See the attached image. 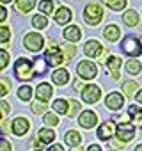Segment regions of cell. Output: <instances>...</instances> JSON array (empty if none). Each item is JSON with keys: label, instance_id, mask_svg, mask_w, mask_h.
Instances as JSON below:
<instances>
[{"label": "cell", "instance_id": "1", "mask_svg": "<svg viewBox=\"0 0 142 151\" xmlns=\"http://www.w3.org/2000/svg\"><path fill=\"white\" fill-rule=\"evenodd\" d=\"M14 75H16V78L20 82H27L30 80L34 75H36V68H34V62L29 60V59H18L14 62Z\"/></svg>", "mask_w": 142, "mask_h": 151}, {"label": "cell", "instance_id": "2", "mask_svg": "<svg viewBox=\"0 0 142 151\" xmlns=\"http://www.w3.org/2000/svg\"><path fill=\"white\" fill-rule=\"evenodd\" d=\"M103 18V7L100 4H89L84 11V20L89 25H96L100 23V20Z\"/></svg>", "mask_w": 142, "mask_h": 151}, {"label": "cell", "instance_id": "3", "mask_svg": "<svg viewBox=\"0 0 142 151\" xmlns=\"http://www.w3.org/2000/svg\"><path fill=\"white\" fill-rule=\"evenodd\" d=\"M23 45H25V48H27V50H30V52H39V50L43 48V45H44V39H43V36H41V34L30 32V34H27V36H25Z\"/></svg>", "mask_w": 142, "mask_h": 151}, {"label": "cell", "instance_id": "4", "mask_svg": "<svg viewBox=\"0 0 142 151\" xmlns=\"http://www.w3.org/2000/svg\"><path fill=\"white\" fill-rule=\"evenodd\" d=\"M77 71H78L80 77L85 78V80H91V78H94L96 75H98V68H96V64L91 62V60H82V62L78 64Z\"/></svg>", "mask_w": 142, "mask_h": 151}, {"label": "cell", "instance_id": "5", "mask_svg": "<svg viewBox=\"0 0 142 151\" xmlns=\"http://www.w3.org/2000/svg\"><path fill=\"white\" fill-rule=\"evenodd\" d=\"M135 135V126L130 123H119L115 126V137L121 139L123 142H130Z\"/></svg>", "mask_w": 142, "mask_h": 151}, {"label": "cell", "instance_id": "6", "mask_svg": "<svg viewBox=\"0 0 142 151\" xmlns=\"http://www.w3.org/2000/svg\"><path fill=\"white\" fill-rule=\"evenodd\" d=\"M123 50H124L128 55L137 57V55H140V52H142V45H140V41H138L137 37L130 36V37H126V39L123 41Z\"/></svg>", "mask_w": 142, "mask_h": 151}, {"label": "cell", "instance_id": "7", "mask_svg": "<svg viewBox=\"0 0 142 151\" xmlns=\"http://www.w3.org/2000/svg\"><path fill=\"white\" fill-rule=\"evenodd\" d=\"M100 94H101V89L94 84H89L82 89V100L85 103H96L100 100Z\"/></svg>", "mask_w": 142, "mask_h": 151}, {"label": "cell", "instance_id": "8", "mask_svg": "<svg viewBox=\"0 0 142 151\" xmlns=\"http://www.w3.org/2000/svg\"><path fill=\"white\" fill-rule=\"evenodd\" d=\"M60 52H62L60 48H55V45H52V48L44 53V60H46V64H50V66H53V68H57L59 64H62L64 55H62Z\"/></svg>", "mask_w": 142, "mask_h": 151}, {"label": "cell", "instance_id": "9", "mask_svg": "<svg viewBox=\"0 0 142 151\" xmlns=\"http://www.w3.org/2000/svg\"><path fill=\"white\" fill-rule=\"evenodd\" d=\"M96 123H98V116L93 110H84L80 114V117H78V124L82 128H93Z\"/></svg>", "mask_w": 142, "mask_h": 151}, {"label": "cell", "instance_id": "10", "mask_svg": "<svg viewBox=\"0 0 142 151\" xmlns=\"http://www.w3.org/2000/svg\"><path fill=\"white\" fill-rule=\"evenodd\" d=\"M84 52H85V55H89V57H101V55H103V46L100 45V41L91 39V41L85 43Z\"/></svg>", "mask_w": 142, "mask_h": 151}, {"label": "cell", "instance_id": "11", "mask_svg": "<svg viewBox=\"0 0 142 151\" xmlns=\"http://www.w3.org/2000/svg\"><path fill=\"white\" fill-rule=\"evenodd\" d=\"M123 103H124V98H123V94H119V93H110V94L105 98V105H107L110 110H119V109L123 107Z\"/></svg>", "mask_w": 142, "mask_h": 151}, {"label": "cell", "instance_id": "12", "mask_svg": "<svg viewBox=\"0 0 142 151\" xmlns=\"http://www.w3.org/2000/svg\"><path fill=\"white\" fill-rule=\"evenodd\" d=\"M11 124H13V133L18 135V137L25 135V133L29 132V128H30V123H29L25 117H18V119H14Z\"/></svg>", "mask_w": 142, "mask_h": 151}, {"label": "cell", "instance_id": "13", "mask_svg": "<svg viewBox=\"0 0 142 151\" xmlns=\"http://www.w3.org/2000/svg\"><path fill=\"white\" fill-rule=\"evenodd\" d=\"M36 96H37V100L39 101H48L50 100V96H52V86L50 84H46V82H43V84H39L37 87H36Z\"/></svg>", "mask_w": 142, "mask_h": 151}, {"label": "cell", "instance_id": "14", "mask_svg": "<svg viewBox=\"0 0 142 151\" xmlns=\"http://www.w3.org/2000/svg\"><path fill=\"white\" fill-rule=\"evenodd\" d=\"M114 123L112 121H107V123H103L101 126H100V130H98V139H101V140H110L112 139V135H114Z\"/></svg>", "mask_w": 142, "mask_h": 151}, {"label": "cell", "instance_id": "15", "mask_svg": "<svg viewBox=\"0 0 142 151\" xmlns=\"http://www.w3.org/2000/svg\"><path fill=\"white\" fill-rule=\"evenodd\" d=\"M52 80H53L57 86L67 84V82H69V73H67V69H66V68H57V69L53 71V75H52Z\"/></svg>", "mask_w": 142, "mask_h": 151}, {"label": "cell", "instance_id": "16", "mask_svg": "<svg viewBox=\"0 0 142 151\" xmlns=\"http://www.w3.org/2000/svg\"><path fill=\"white\" fill-rule=\"evenodd\" d=\"M64 37H66L69 43H77V41L82 37L80 29H78L77 25H69V27H66V29H64Z\"/></svg>", "mask_w": 142, "mask_h": 151}, {"label": "cell", "instance_id": "17", "mask_svg": "<svg viewBox=\"0 0 142 151\" xmlns=\"http://www.w3.org/2000/svg\"><path fill=\"white\" fill-rule=\"evenodd\" d=\"M69 20H71V11H69L67 7L57 9V13H55V22H57L59 25H66Z\"/></svg>", "mask_w": 142, "mask_h": 151}, {"label": "cell", "instance_id": "18", "mask_svg": "<svg viewBox=\"0 0 142 151\" xmlns=\"http://www.w3.org/2000/svg\"><path fill=\"white\" fill-rule=\"evenodd\" d=\"M123 22L128 25V27H135L137 23H138V13L137 11H126L124 14H123Z\"/></svg>", "mask_w": 142, "mask_h": 151}, {"label": "cell", "instance_id": "19", "mask_svg": "<svg viewBox=\"0 0 142 151\" xmlns=\"http://www.w3.org/2000/svg\"><path fill=\"white\" fill-rule=\"evenodd\" d=\"M103 34H105V37H107L108 41H112V43H114V41H117V39H119L121 30H119V27H117V25H108V27L105 29V32H103Z\"/></svg>", "mask_w": 142, "mask_h": 151}, {"label": "cell", "instance_id": "20", "mask_svg": "<svg viewBox=\"0 0 142 151\" xmlns=\"http://www.w3.org/2000/svg\"><path fill=\"white\" fill-rule=\"evenodd\" d=\"M80 140H82V137H80V133H78V132H75V130H69V132L66 133V144H67V146H71V147L78 146V144H80Z\"/></svg>", "mask_w": 142, "mask_h": 151}, {"label": "cell", "instance_id": "21", "mask_svg": "<svg viewBox=\"0 0 142 151\" xmlns=\"http://www.w3.org/2000/svg\"><path fill=\"white\" fill-rule=\"evenodd\" d=\"M37 135H39V140H41L43 144H50V142H53V139H55V132H53V130H48V128H41Z\"/></svg>", "mask_w": 142, "mask_h": 151}, {"label": "cell", "instance_id": "22", "mask_svg": "<svg viewBox=\"0 0 142 151\" xmlns=\"http://www.w3.org/2000/svg\"><path fill=\"white\" fill-rule=\"evenodd\" d=\"M107 64H108V68H110V71H112V75H114V78H119V66H121V59L112 55V57H108Z\"/></svg>", "mask_w": 142, "mask_h": 151}, {"label": "cell", "instance_id": "23", "mask_svg": "<svg viewBox=\"0 0 142 151\" xmlns=\"http://www.w3.org/2000/svg\"><path fill=\"white\" fill-rule=\"evenodd\" d=\"M128 116L133 119L135 124H142V109H138L137 105H131L128 109Z\"/></svg>", "mask_w": 142, "mask_h": 151}, {"label": "cell", "instance_id": "24", "mask_svg": "<svg viewBox=\"0 0 142 151\" xmlns=\"http://www.w3.org/2000/svg\"><path fill=\"white\" fill-rule=\"evenodd\" d=\"M36 6V0H16V7L22 11V13H29L32 11Z\"/></svg>", "mask_w": 142, "mask_h": 151}, {"label": "cell", "instance_id": "25", "mask_svg": "<svg viewBox=\"0 0 142 151\" xmlns=\"http://www.w3.org/2000/svg\"><path fill=\"white\" fill-rule=\"evenodd\" d=\"M103 2L114 11H123L126 7V0H103Z\"/></svg>", "mask_w": 142, "mask_h": 151}, {"label": "cell", "instance_id": "26", "mask_svg": "<svg viewBox=\"0 0 142 151\" xmlns=\"http://www.w3.org/2000/svg\"><path fill=\"white\" fill-rule=\"evenodd\" d=\"M18 96H20L22 101H29V100L32 98V89H30V86H22V87L18 89Z\"/></svg>", "mask_w": 142, "mask_h": 151}, {"label": "cell", "instance_id": "27", "mask_svg": "<svg viewBox=\"0 0 142 151\" xmlns=\"http://www.w3.org/2000/svg\"><path fill=\"white\" fill-rule=\"evenodd\" d=\"M53 109L57 110V114H67L69 103L66 100H57V101H53Z\"/></svg>", "mask_w": 142, "mask_h": 151}, {"label": "cell", "instance_id": "28", "mask_svg": "<svg viewBox=\"0 0 142 151\" xmlns=\"http://www.w3.org/2000/svg\"><path fill=\"white\" fill-rule=\"evenodd\" d=\"M32 25H34L36 29H44V27L48 25V20H46V16H43V14H36V16L32 18Z\"/></svg>", "mask_w": 142, "mask_h": 151}, {"label": "cell", "instance_id": "29", "mask_svg": "<svg viewBox=\"0 0 142 151\" xmlns=\"http://www.w3.org/2000/svg\"><path fill=\"white\" fill-rule=\"evenodd\" d=\"M60 50L66 53V59H73L75 57V53H77V48L71 45V43H66V45H62L60 46Z\"/></svg>", "mask_w": 142, "mask_h": 151}, {"label": "cell", "instance_id": "30", "mask_svg": "<svg viewBox=\"0 0 142 151\" xmlns=\"http://www.w3.org/2000/svg\"><path fill=\"white\" fill-rule=\"evenodd\" d=\"M140 64L137 62V60H128L126 62V71L128 73H131V75H137V73H140Z\"/></svg>", "mask_w": 142, "mask_h": 151}, {"label": "cell", "instance_id": "31", "mask_svg": "<svg viewBox=\"0 0 142 151\" xmlns=\"http://www.w3.org/2000/svg\"><path fill=\"white\" fill-rule=\"evenodd\" d=\"M135 91H137V82H135V80H128L126 84H123V93H124V94L130 96V94L135 93Z\"/></svg>", "mask_w": 142, "mask_h": 151}, {"label": "cell", "instance_id": "32", "mask_svg": "<svg viewBox=\"0 0 142 151\" xmlns=\"http://www.w3.org/2000/svg\"><path fill=\"white\" fill-rule=\"evenodd\" d=\"M43 119H44V124H50V126L59 124V117H57V114H53V112H46Z\"/></svg>", "mask_w": 142, "mask_h": 151}, {"label": "cell", "instance_id": "33", "mask_svg": "<svg viewBox=\"0 0 142 151\" xmlns=\"http://www.w3.org/2000/svg\"><path fill=\"white\" fill-rule=\"evenodd\" d=\"M39 9L44 14H52L53 13V2H52V0H43V2L39 4Z\"/></svg>", "mask_w": 142, "mask_h": 151}, {"label": "cell", "instance_id": "34", "mask_svg": "<svg viewBox=\"0 0 142 151\" xmlns=\"http://www.w3.org/2000/svg\"><path fill=\"white\" fill-rule=\"evenodd\" d=\"M78 110H80V103H78V101H75V100H71V101H69L67 116H69V117H75V116L78 114Z\"/></svg>", "mask_w": 142, "mask_h": 151}, {"label": "cell", "instance_id": "35", "mask_svg": "<svg viewBox=\"0 0 142 151\" xmlns=\"http://www.w3.org/2000/svg\"><path fill=\"white\" fill-rule=\"evenodd\" d=\"M9 34H11V30H9L7 25H0V41L7 43L9 41Z\"/></svg>", "mask_w": 142, "mask_h": 151}, {"label": "cell", "instance_id": "36", "mask_svg": "<svg viewBox=\"0 0 142 151\" xmlns=\"http://www.w3.org/2000/svg\"><path fill=\"white\" fill-rule=\"evenodd\" d=\"M46 66V60H43L41 57H37L36 60H34V68H36V73H44V68Z\"/></svg>", "mask_w": 142, "mask_h": 151}, {"label": "cell", "instance_id": "37", "mask_svg": "<svg viewBox=\"0 0 142 151\" xmlns=\"http://www.w3.org/2000/svg\"><path fill=\"white\" fill-rule=\"evenodd\" d=\"M43 110H46V107H44L43 101H34V103H32V112H34V114H41Z\"/></svg>", "mask_w": 142, "mask_h": 151}, {"label": "cell", "instance_id": "38", "mask_svg": "<svg viewBox=\"0 0 142 151\" xmlns=\"http://www.w3.org/2000/svg\"><path fill=\"white\" fill-rule=\"evenodd\" d=\"M7 60H9V55H7L6 50H2V52H0V69H4L7 66Z\"/></svg>", "mask_w": 142, "mask_h": 151}, {"label": "cell", "instance_id": "39", "mask_svg": "<svg viewBox=\"0 0 142 151\" xmlns=\"http://www.w3.org/2000/svg\"><path fill=\"white\" fill-rule=\"evenodd\" d=\"M0 84H2V91H0V96H6L7 91H9V87H11V84H9L7 78H2V80H0Z\"/></svg>", "mask_w": 142, "mask_h": 151}, {"label": "cell", "instance_id": "40", "mask_svg": "<svg viewBox=\"0 0 142 151\" xmlns=\"http://www.w3.org/2000/svg\"><path fill=\"white\" fill-rule=\"evenodd\" d=\"M0 151H11V144L7 139H0Z\"/></svg>", "mask_w": 142, "mask_h": 151}, {"label": "cell", "instance_id": "41", "mask_svg": "<svg viewBox=\"0 0 142 151\" xmlns=\"http://www.w3.org/2000/svg\"><path fill=\"white\" fill-rule=\"evenodd\" d=\"M6 16H7V9L6 7H0V22H4Z\"/></svg>", "mask_w": 142, "mask_h": 151}, {"label": "cell", "instance_id": "42", "mask_svg": "<svg viewBox=\"0 0 142 151\" xmlns=\"http://www.w3.org/2000/svg\"><path fill=\"white\" fill-rule=\"evenodd\" d=\"M0 105H2V116H6V114L9 112V105H7L4 100H2V103H0Z\"/></svg>", "mask_w": 142, "mask_h": 151}, {"label": "cell", "instance_id": "43", "mask_svg": "<svg viewBox=\"0 0 142 151\" xmlns=\"http://www.w3.org/2000/svg\"><path fill=\"white\" fill-rule=\"evenodd\" d=\"M87 151H101V147H100L98 144H93V146H89V147H87Z\"/></svg>", "mask_w": 142, "mask_h": 151}, {"label": "cell", "instance_id": "44", "mask_svg": "<svg viewBox=\"0 0 142 151\" xmlns=\"http://www.w3.org/2000/svg\"><path fill=\"white\" fill-rule=\"evenodd\" d=\"M7 124H9L7 121H2V132H4V133H7V132H9V126H7Z\"/></svg>", "mask_w": 142, "mask_h": 151}, {"label": "cell", "instance_id": "45", "mask_svg": "<svg viewBox=\"0 0 142 151\" xmlns=\"http://www.w3.org/2000/svg\"><path fill=\"white\" fill-rule=\"evenodd\" d=\"M50 151H64V149H62V146H59V144H57V146H52V147H50Z\"/></svg>", "mask_w": 142, "mask_h": 151}, {"label": "cell", "instance_id": "46", "mask_svg": "<svg viewBox=\"0 0 142 151\" xmlns=\"http://www.w3.org/2000/svg\"><path fill=\"white\" fill-rule=\"evenodd\" d=\"M137 101H138V103H142V89L137 93Z\"/></svg>", "mask_w": 142, "mask_h": 151}, {"label": "cell", "instance_id": "47", "mask_svg": "<svg viewBox=\"0 0 142 151\" xmlns=\"http://www.w3.org/2000/svg\"><path fill=\"white\" fill-rule=\"evenodd\" d=\"M75 87H77V89H82V82L77 80V82H75Z\"/></svg>", "mask_w": 142, "mask_h": 151}, {"label": "cell", "instance_id": "48", "mask_svg": "<svg viewBox=\"0 0 142 151\" xmlns=\"http://www.w3.org/2000/svg\"><path fill=\"white\" fill-rule=\"evenodd\" d=\"M135 151H142V144H138V146L135 147Z\"/></svg>", "mask_w": 142, "mask_h": 151}, {"label": "cell", "instance_id": "49", "mask_svg": "<svg viewBox=\"0 0 142 151\" xmlns=\"http://www.w3.org/2000/svg\"><path fill=\"white\" fill-rule=\"evenodd\" d=\"M2 2H11V0H2Z\"/></svg>", "mask_w": 142, "mask_h": 151}, {"label": "cell", "instance_id": "50", "mask_svg": "<svg viewBox=\"0 0 142 151\" xmlns=\"http://www.w3.org/2000/svg\"><path fill=\"white\" fill-rule=\"evenodd\" d=\"M110 151H114V149H110Z\"/></svg>", "mask_w": 142, "mask_h": 151}]
</instances>
